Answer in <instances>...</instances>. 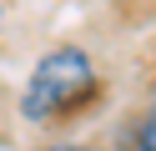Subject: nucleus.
I'll use <instances>...</instances> for the list:
<instances>
[{"label": "nucleus", "mask_w": 156, "mask_h": 151, "mask_svg": "<svg viewBox=\"0 0 156 151\" xmlns=\"http://www.w3.org/2000/svg\"><path fill=\"white\" fill-rule=\"evenodd\" d=\"M121 151H156V101H146L121 131Z\"/></svg>", "instance_id": "2"}, {"label": "nucleus", "mask_w": 156, "mask_h": 151, "mask_svg": "<svg viewBox=\"0 0 156 151\" xmlns=\"http://www.w3.org/2000/svg\"><path fill=\"white\" fill-rule=\"evenodd\" d=\"M41 151H96V146H81V141H51V146H41Z\"/></svg>", "instance_id": "3"}, {"label": "nucleus", "mask_w": 156, "mask_h": 151, "mask_svg": "<svg viewBox=\"0 0 156 151\" xmlns=\"http://www.w3.org/2000/svg\"><path fill=\"white\" fill-rule=\"evenodd\" d=\"M96 96H101V70H96L91 50L66 40V45H51L25 76L20 116L30 126H71L76 116L96 106Z\"/></svg>", "instance_id": "1"}, {"label": "nucleus", "mask_w": 156, "mask_h": 151, "mask_svg": "<svg viewBox=\"0 0 156 151\" xmlns=\"http://www.w3.org/2000/svg\"><path fill=\"white\" fill-rule=\"evenodd\" d=\"M0 20H5V10H0Z\"/></svg>", "instance_id": "4"}]
</instances>
